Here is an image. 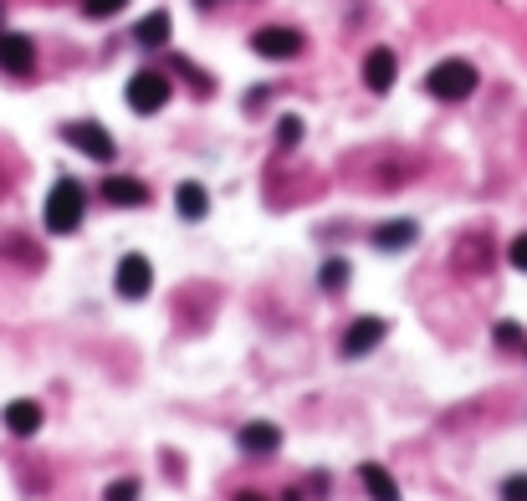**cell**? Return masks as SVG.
<instances>
[{
    "mask_svg": "<svg viewBox=\"0 0 527 501\" xmlns=\"http://www.w3.org/2000/svg\"><path fill=\"white\" fill-rule=\"evenodd\" d=\"M134 41H139V47H164V41H169V11H149L134 26Z\"/></svg>",
    "mask_w": 527,
    "mask_h": 501,
    "instance_id": "cell-16",
    "label": "cell"
},
{
    "mask_svg": "<svg viewBox=\"0 0 527 501\" xmlns=\"http://www.w3.org/2000/svg\"><path fill=\"white\" fill-rule=\"evenodd\" d=\"M195 6H215V0H195Z\"/></svg>",
    "mask_w": 527,
    "mask_h": 501,
    "instance_id": "cell-25",
    "label": "cell"
},
{
    "mask_svg": "<svg viewBox=\"0 0 527 501\" xmlns=\"http://www.w3.org/2000/svg\"><path fill=\"white\" fill-rule=\"evenodd\" d=\"M103 501H139V481H113L103 491Z\"/></svg>",
    "mask_w": 527,
    "mask_h": 501,
    "instance_id": "cell-19",
    "label": "cell"
},
{
    "mask_svg": "<svg viewBox=\"0 0 527 501\" xmlns=\"http://www.w3.org/2000/svg\"><path fill=\"white\" fill-rule=\"evenodd\" d=\"M497 343H502V348H517V343H527V338H522L517 323H502V328H497Z\"/></svg>",
    "mask_w": 527,
    "mask_h": 501,
    "instance_id": "cell-22",
    "label": "cell"
},
{
    "mask_svg": "<svg viewBox=\"0 0 527 501\" xmlns=\"http://www.w3.org/2000/svg\"><path fill=\"white\" fill-rule=\"evenodd\" d=\"M169 103V77L164 72H134V77H128V108H134V113H159Z\"/></svg>",
    "mask_w": 527,
    "mask_h": 501,
    "instance_id": "cell-5",
    "label": "cell"
},
{
    "mask_svg": "<svg viewBox=\"0 0 527 501\" xmlns=\"http://www.w3.org/2000/svg\"><path fill=\"white\" fill-rule=\"evenodd\" d=\"M62 139L77 149V154H87V159H98V164H108L118 149H113V133L103 128V123H93V118H82V123H67L62 128Z\"/></svg>",
    "mask_w": 527,
    "mask_h": 501,
    "instance_id": "cell-3",
    "label": "cell"
},
{
    "mask_svg": "<svg viewBox=\"0 0 527 501\" xmlns=\"http://www.w3.org/2000/svg\"><path fill=\"white\" fill-rule=\"evenodd\" d=\"M507 261H512L517 271H527V236H517V241L507 246Z\"/></svg>",
    "mask_w": 527,
    "mask_h": 501,
    "instance_id": "cell-23",
    "label": "cell"
},
{
    "mask_svg": "<svg viewBox=\"0 0 527 501\" xmlns=\"http://www.w3.org/2000/svg\"><path fill=\"white\" fill-rule=\"evenodd\" d=\"M364 82L374 87V93H389V87H394V52L389 47H374L364 57Z\"/></svg>",
    "mask_w": 527,
    "mask_h": 501,
    "instance_id": "cell-13",
    "label": "cell"
},
{
    "mask_svg": "<svg viewBox=\"0 0 527 501\" xmlns=\"http://www.w3.org/2000/svg\"><path fill=\"white\" fill-rule=\"evenodd\" d=\"M236 440H241V450H246V455H272V450L282 445V430H277L272 420H251V425H241V435H236Z\"/></svg>",
    "mask_w": 527,
    "mask_h": 501,
    "instance_id": "cell-11",
    "label": "cell"
},
{
    "mask_svg": "<svg viewBox=\"0 0 527 501\" xmlns=\"http://www.w3.org/2000/svg\"><path fill=\"white\" fill-rule=\"evenodd\" d=\"M113 287H118V297H128V302H144V297L154 292V266H149V256L128 251V256L118 261V277H113Z\"/></svg>",
    "mask_w": 527,
    "mask_h": 501,
    "instance_id": "cell-4",
    "label": "cell"
},
{
    "mask_svg": "<svg viewBox=\"0 0 527 501\" xmlns=\"http://www.w3.org/2000/svg\"><path fill=\"white\" fill-rule=\"evenodd\" d=\"M277 139H282V144L292 149V144L302 139V123H297V118H282V128H277Z\"/></svg>",
    "mask_w": 527,
    "mask_h": 501,
    "instance_id": "cell-21",
    "label": "cell"
},
{
    "mask_svg": "<svg viewBox=\"0 0 527 501\" xmlns=\"http://www.w3.org/2000/svg\"><path fill=\"white\" fill-rule=\"evenodd\" d=\"M174 205H180V215H185V220H205V210H210V195H205V185H195V179H185V185L174 190Z\"/></svg>",
    "mask_w": 527,
    "mask_h": 501,
    "instance_id": "cell-15",
    "label": "cell"
},
{
    "mask_svg": "<svg viewBox=\"0 0 527 501\" xmlns=\"http://www.w3.org/2000/svg\"><path fill=\"white\" fill-rule=\"evenodd\" d=\"M359 481H364V491H369L374 501H400V481H394L379 461H364V466H359Z\"/></svg>",
    "mask_w": 527,
    "mask_h": 501,
    "instance_id": "cell-12",
    "label": "cell"
},
{
    "mask_svg": "<svg viewBox=\"0 0 527 501\" xmlns=\"http://www.w3.org/2000/svg\"><path fill=\"white\" fill-rule=\"evenodd\" d=\"M425 87H430L441 103H461V98L476 93V67H471V62H441V67H430Z\"/></svg>",
    "mask_w": 527,
    "mask_h": 501,
    "instance_id": "cell-2",
    "label": "cell"
},
{
    "mask_svg": "<svg viewBox=\"0 0 527 501\" xmlns=\"http://www.w3.org/2000/svg\"><path fill=\"white\" fill-rule=\"evenodd\" d=\"M415 236H420L415 220H389V225H379V231H374V246L379 251H405V246H415Z\"/></svg>",
    "mask_w": 527,
    "mask_h": 501,
    "instance_id": "cell-14",
    "label": "cell"
},
{
    "mask_svg": "<svg viewBox=\"0 0 527 501\" xmlns=\"http://www.w3.org/2000/svg\"><path fill=\"white\" fill-rule=\"evenodd\" d=\"M502 501H527V476H507L502 481Z\"/></svg>",
    "mask_w": 527,
    "mask_h": 501,
    "instance_id": "cell-20",
    "label": "cell"
},
{
    "mask_svg": "<svg viewBox=\"0 0 527 501\" xmlns=\"http://www.w3.org/2000/svg\"><path fill=\"white\" fill-rule=\"evenodd\" d=\"M0 420H6V430H11V435L31 440V435L41 430V404H36V399H11V404H6V415H0Z\"/></svg>",
    "mask_w": 527,
    "mask_h": 501,
    "instance_id": "cell-10",
    "label": "cell"
},
{
    "mask_svg": "<svg viewBox=\"0 0 527 501\" xmlns=\"http://www.w3.org/2000/svg\"><path fill=\"white\" fill-rule=\"evenodd\" d=\"M103 200L118 205V210H139V205L149 200V190L139 185V179H128V174H108V179H103Z\"/></svg>",
    "mask_w": 527,
    "mask_h": 501,
    "instance_id": "cell-9",
    "label": "cell"
},
{
    "mask_svg": "<svg viewBox=\"0 0 527 501\" xmlns=\"http://www.w3.org/2000/svg\"><path fill=\"white\" fill-rule=\"evenodd\" d=\"M318 282H323V292H343V287H348V261H343V256L323 261V271H318Z\"/></svg>",
    "mask_w": 527,
    "mask_h": 501,
    "instance_id": "cell-17",
    "label": "cell"
},
{
    "mask_svg": "<svg viewBox=\"0 0 527 501\" xmlns=\"http://www.w3.org/2000/svg\"><path fill=\"white\" fill-rule=\"evenodd\" d=\"M236 501H267V496H256V491H241V496H236Z\"/></svg>",
    "mask_w": 527,
    "mask_h": 501,
    "instance_id": "cell-24",
    "label": "cell"
},
{
    "mask_svg": "<svg viewBox=\"0 0 527 501\" xmlns=\"http://www.w3.org/2000/svg\"><path fill=\"white\" fill-rule=\"evenodd\" d=\"M251 52L267 57V62H287V57L302 52V31H292V26H261L251 36Z\"/></svg>",
    "mask_w": 527,
    "mask_h": 501,
    "instance_id": "cell-6",
    "label": "cell"
},
{
    "mask_svg": "<svg viewBox=\"0 0 527 501\" xmlns=\"http://www.w3.org/2000/svg\"><path fill=\"white\" fill-rule=\"evenodd\" d=\"M82 215H87L82 185H77V179H57L52 195H47V231L52 236H72L77 225H82Z\"/></svg>",
    "mask_w": 527,
    "mask_h": 501,
    "instance_id": "cell-1",
    "label": "cell"
},
{
    "mask_svg": "<svg viewBox=\"0 0 527 501\" xmlns=\"http://www.w3.org/2000/svg\"><path fill=\"white\" fill-rule=\"evenodd\" d=\"M0 67H6L11 77H26V72L36 67L31 36H21V31H0Z\"/></svg>",
    "mask_w": 527,
    "mask_h": 501,
    "instance_id": "cell-7",
    "label": "cell"
},
{
    "mask_svg": "<svg viewBox=\"0 0 527 501\" xmlns=\"http://www.w3.org/2000/svg\"><path fill=\"white\" fill-rule=\"evenodd\" d=\"M379 343H384V317H359V323L343 333V358H364Z\"/></svg>",
    "mask_w": 527,
    "mask_h": 501,
    "instance_id": "cell-8",
    "label": "cell"
},
{
    "mask_svg": "<svg viewBox=\"0 0 527 501\" xmlns=\"http://www.w3.org/2000/svg\"><path fill=\"white\" fill-rule=\"evenodd\" d=\"M128 6V0H82V11L93 16V21H108V16H118Z\"/></svg>",
    "mask_w": 527,
    "mask_h": 501,
    "instance_id": "cell-18",
    "label": "cell"
}]
</instances>
